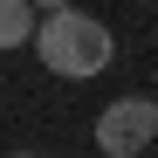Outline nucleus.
Masks as SVG:
<instances>
[{
    "label": "nucleus",
    "instance_id": "f257e3e1",
    "mask_svg": "<svg viewBox=\"0 0 158 158\" xmlns=\"http://www.w3.org/2000/svg\"><path fill=\"white\" fill-rule=\"evenodd\" d=\"M35 55H41L48 76H62V83H89V76L110 69L117 41H110V28H103L96 14L62 7V14H41V28H35Z\"/></svg>",
    "mask_w": 158,
    "mask_h": 158
},
{
    "label": "nucleus",
    "instance_id": "f03ea898",
    "mask_svg": "<svg viewBox=\"0 0 158 158\" xmlns=\"http://www.w3.org/2000/svg\"><path fill=\"white\" fill-rule=\"evenodd\" d=\"M151 138H158V96L103 103V117H96V151L103 158H138V151H151Z\"/></svg>",
    "mask_w": 158,
    "mask_h": 158
},
{
    "label": "nucleus",
    "instance_id": "7ed1b4c3",
    "mask_svg": "<svg viewBox=\"0 0 158 158\" xmlns=\"http://www.w3.org/2000/svg\"><path fill=\"white\" fill-rule=\"evenodd\" d=\"M35 28H41V21H35L28 0H0V48H28Z\"/></svg>",
    "mask_w": 158,
    "mask_h": 158
},
{
    "label": "nucleus",
    "instance_id": "20e7f679",
    "mask_svg": "<svg viewBox=\"0 0 158 158\" xmlns=\"http://www.w3.org/2000/svg\"><path fill=\"white\" fill-rule=\"evenodd\" d=\"M28 7H35V14H62L69 0H28Z\"/></svg>",
    "mask_w": 158,
    "mask_h": 158
},
{
    "label": "nucleus",
    "instance_id": "39448f33",
    "mask_svg": "<svg viewBox=\"0 0 158 158\" xmlns=\"http://www.w3.org/2000/svg\"><path fill=\"white\" fill-rule=\"evenodd\" d=\"M14 158H35V151H14Z\"/></svg>",
    "mask_w": 158,
    "mask_h": 158
},
{
    "label": "nucleus",
    "instance_id": "423d86ee",
    "mask_svg": "<svg viewBox=\"0 0 158 158\" xmlns=\"http://www.w3.org/2000/svg\"><path fill=\"white\" fill-rule=\"evenodd\" d=\"M151 96H158V89H151Z\"/></svg>",
    "mask_w": 158,
    "mask_h": 158
}]
</instances>
